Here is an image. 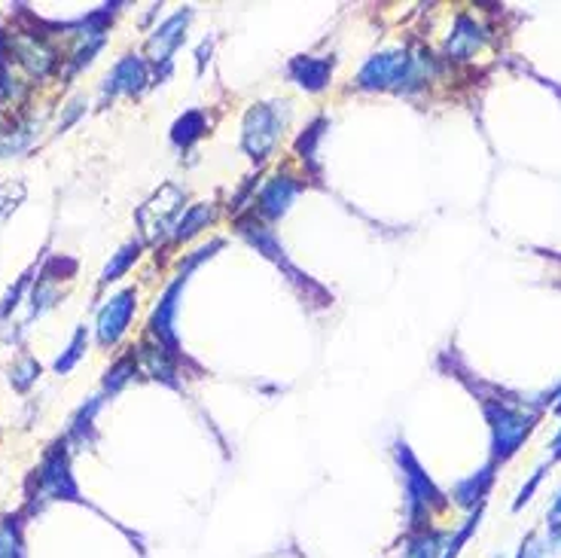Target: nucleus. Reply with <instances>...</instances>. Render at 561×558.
<instances>
[{
	"mask_svg": "<svg viewBox=\"0 0 561 558\" xmlns=\"http://www.w3.org/2000/svg\"><path fill=\"white\" fill-rule=\"evenodd\" d=\"M549 537H552V546L561 549V519H558V522H549Z\"/></svg>",
	"mask_w": 561,
	"mask_h": 558,
	"instance_id": "nucleus-29",
	"label": "nucleus"
},
{
	"mask_svg": "<svg viewBox=\"0 0 561 558\" xmlns=\"http://www.w3.org/2000/svg\"><path fill=\"white\" fill-rule=\"evenodd\" d=\"M147 82V64L140 62L138 55H125L120 64L113 68V73L107 77V86H104V95H135V91L144 89Z\"/></svg>",
	"mask_w": 561,
	"mask_h": 558,
	"instance_id": "nucleus-12",
	"label": "nucleus"
},
{
	"mask_svg": "<svg viewBox=\"0 0 561 558\" xmlns=\"http://www.w3.org/2000/svg\"><path fill=\"white\" fill-rule=\"evenodd\" d=\"M543 473H546V470H537V473H534V476L531 479H527V486L522 488V491H518V497H516V504H513V510H522V506L527 504V501H531V497H534V491H537V486H540V479H543Z\"/></svg>",
	"mask_w": 561,
	"mask_h": 558,
	"instance_id": "nucleus-27",
	"label": "nucleus"
},
{
	"mask_svg": "<svg viewBox=\"0 0 561 558\" xmlns=\"http://www.w3.org/2000/svg\"><path fill=\"white\" fill-rule=\"evenodd\" d=\"M37 376H40V363L34 361V357H24V361L13 370L10 379H13V385L19 388V390H28V385H31V381H34Z\"/></svg>",
	"mask_w": 561,
	"mask_h": 558,
	"instance_id": "nucleus-25",
	"label": "nucleus"
},
{
	"mask_svg": "<svg viewBox=\"0 0 561 558\" xmlns=\"http://www.w3.org/2000/svg\"><path fill=\"white\" fill-rule=\"evenodd\" d=\"M485 418L491 424V457L494 461H509L518 446L531 437L534 424H537V415L516 409V406H507L504 399L500 403H491L485 399Z\"/></svg>",
	"mask_w": 561,
	"mask_h": 558,
	"instance_id": "nucleus-3",
	"label": "nucleus"
},
{
	"mask_svg": "<svg viewBox=\"0 0 561 558\" xmlns=\"http://www.w3.org/2000/svg\"><path fill=\"white\" fill-rule=\"evenodd\" d=\"M290 77L299 82L305 91H321L333 77V62L330 58H314V55H296L290 62Z\"/></svg>",
	"mask_w": 561,
	"mask_h": 558,
	"instance_id": "nucleus-13",
	"label": "nucleus"
},
{
	"mask_svg": "<svg viewBox=\"0 0 561 558\" xmlns=\"http://www.w3.org/2000/svg\"><path fill=\"white\" fill-rule=\"evenodd\" d=\"M86 330H77V336H73V342H71V348H68V354H64V357H58V361H55V370L58 372H68L71 370V366L73 363H77L80 361V357H82V348H86Z\"/></svg>",
	"mask_w": 561,
	"mask_h": 558,
	"instance_id": "nucleus-26",
	"label": "nucleus"
},
{
	"mask_svg": "<svg viewBox=\"0 0 561 558\" xmlns=\"http://www.w3.org/2000/svg\"><path fill=\"white\" fill-rule=\"evenodd\" d=\"M205 113H198V111H189V113H183L178 122H174V129H171V140L178 147H189L192 140H198L205 135Z\"/></svg>",
	"mask_w": 561,
	"mask_h": 558,
	"instance_id": "nucleus-19",
	"label": "nucleus"
},
{
	"mask_svg": "<svg viewBox=\"0 0 561 558\" xmlns=\"http://www.w3.org/2000/svg\"><path fill=\"white\" fill-rule=\"evenodd\" d=\"M552 446H561V430L556 433V439H552Z\"/></svg>",
	"mask_w": 561,
	"mask_h": 558,
	"instance_id": "nucleus-32",
	"label": "nucleus"
},
{
	"mask_svg": "<svg viewBox=\"0 0 561 558\" xmlns=\"http://www.w3.org/2000/svg\"><path fill=\"white\" fill-rule=\"evenodd\" d=\"M40 488L46 491L49 497H58V501H80V488L71 476V464H68V452L64 446H53V452L46 455L44 467L37 473Z\"/></svg>",
	"mask_w": 561,
	"mask_h": 558,
	"instance_id": "nucleus-7",
	"label": "nucleus"
},
{
	"mask_svg": "<svg viewBox=\"0 0 561 558\" xmlns=\"http://www.w3.org/2000/svg\"><path fill=\"white\" fill-rule=\"evenodd\" d=\"M15 53H19V58L24 64H28V71L31 73H37V77H44V73L53 68V53H49V49L40 43L37 37H24V40H19V43H15Z\"/></svg>",
	"mask_w": 561,
	"mask_h": 558,
	"instance_id": "nucleus-16",
	"label": "nucleus"
},
{
	"mask_svg": "<svg viewBox=\"0 0 561 558\" xmlns=\"http://www.w3.org/2000/svg\"><path fill=\"white\" fill-rule=\"evenodd\" d=\"M192 19V10H183V13H174L162 28H156V34L150 37V55H153L156 64H165L171 68V53L183 43V31Z\"/></svg>",
	"mask_w": 561,
	"mask_h": 558,
	"instance_id": "nucleus-11",
	"label": "nucleus"
},
{
	"mask_svg": "<svg viewBox=\"0 0 561 558\" xmlns=\"http://www.w3.org/2000/svg\"><path fill=\"white\" fill-rule=\"evenodd\" d=\"M494 464H488V467H482L479 473H476V476H470V479H460L458 486H455V491H451V495H455V501L460 504V506H467V510H473L476 504L482 506V501H485V495H488V488H491V482H494Z\"/></svg>",
	"mask_w": 561,
	"mask_h": 558,
	"instance_id": "nucleus-15",
	"label": "nucleus"
},
{
	"mask_svg": "<svg viewBox=\"0 0 561 558\" xmlns=\"http://www.w3.org/2000/svg\"><path fill=\"white\" fill-rule=\"evenodd\" d=\"M138 293L135 290H122L120 296H113L111 303L102 308L98 314V342L102 345H116L122 339V332L129 330L131 314H135Z\"/></svg>",
	"mask_w": 561,
	"mask_h": 558,
	"instance_id": "nucleus-8",
	"label": "nucleus"
},
{
	"mask_svg": "<svg viewBox=\"0 0 561 558\" xmlns=\"http://www.w3.org/2000/svg\"><path fill=\"white\" fill-rule=\"evenodd\" d=\"M138 254H140V241H131V245H125L122 251L116 254L111 263H107V269L102 272V281H104V284H111V281L122 278V274L129 272V265L138 260Z\"/></svg>",
	"mask_w": 561,
	"mask_h": 558,
	"instance_id": "nucleus-21",
	"label": "nucleus"
},
{
	"mask_svg": "<svg viewBox=\"0 0 561 558\" xmlns=\"http://www.w3.org/2000/svg\"><path fill=\"white\" fill-rule=\"evenodd\" d=\"M433 62L430 55L427 58H412L403 49H397V53H382L370 58V62L363 64V71H360L357 77V86L360 89H400V91H409V89H418L424 86L427 80L433 77Z\"/></svg>",
	"mask_w": 561,
	"mask_h": 558,
	"instance_id": "nucleus-1",
	"label": "nucleus"
},
{
	"mask_svg": "<svg viewBox=\"0 0 561 558\" xmlns=\"http://www.w3.org/2000/svg\"><path fill=\"white\" fill-rule=\"evenodd\" d=\"M144 357H147V363H150V372H153V379H162L165 385H171V388H178V370H174V357L165 351L162 345H156V348H144Z\"/></svg>",
	"mask_w": 561,
	"mask_h": 558,
	"instance_id": "nucleus-20",
	"label": "nucleus"
},
{
	"mask_svg": "<svg viewBox=\"0 0 561 558\" xmlns=\"http://www.w3.org/2000/svg\"><path fill=\"white\" fill-rule=\"evenodd\" d=\"M556 412H561V394H558V403H556Z\"/></svg>",
	"mask_w": 561,
	"mask_h": 558,
	"instance_id": "nucleus-33",
	"label": "nucleus"
},
{
	"mask_svg": "<svg viewBox=\"0 0 561 558\" xmlns=\"http://www.w3.org/2000/svg\"><path fill=\"white\" fill-rule=\"evenodd\" d=\"M131 376H135V354H129V357H122V361H116L111 370H107V379H104V388L111 390H120L125 381H129Z\"/></svg>",
	"mask_w": 561,
	"mask_h": 558,
	"instance_id": "nucleus-23",
	"label": "nucleus"
},
{
	"mask_svg": "<svg viewBox=\"0 0 561 558\" xmlns=\"http://www.w3.org/2000/svg\"><path fill=\"white\" fill-rule=\"evenodd\" d=\"M482 28L476 24L470 15H458V22H455V31H451V37H449V43H446V53L449 58H470L476 49L482 46Z\"/></svg>",
	"mask_w": 561,
	"mask_h": 558,
	"instance_id": "nucleus-14",
	"label": "nucleus"
},
{
	"mask_svg": "<svg viewBox=\"0 0 561 558\" xmlns=\"http://www.w3.org/2000/svg\"><path fill=\"white\" fill-rule=\"evenodd\" d=\"M183 189L169 183V187L159 189L156 198H150V202L138 211V220L144 223L147 236L150 238H159L165 229H174V216L183 211Z\"/></svg>",
	"mask_w": 561,
	"mask_h": 558,
	"instance_id": "nucleus-6",
	"label": "nucleus"
},
{
	"mask_svg": "<svg viewBox=\"0 0 561 558\" xmlns=\"http://www.w3.org/2000/svg\"><path fill=\"white\" fill-rule=\"evenodd\" d=\"M299 193H303V183L287 178V174H278V178H272L263 187V193H259V214H263L266 220H278V216L290 211L293 198Z\"/></svg>",
	"mask_w": 561,
	"mask_h": 558,
	"instance_id": "nucleus-10",
	"label": "nucleus"
},
{
	"mask_svg": "<svg viewBox=\"0 0 561 558\" xmlns=\"http://www.w3.org/2000/svg\"><path fill=\"white\" fill-rule=\"evenodd\" d=\"M24 284H28V274H22V278H19V284H15V287L10 290V293H6L4 305H0V314H6V312H10V308H15V305H19V296H22Z\"/></svg>",
	"mask_w": 561,
	"mask_h": 558,
	"instance_id": "nucleus-28",
	"label": "nucleus"
},
{
	"mask_svg": "<svg viewBox=\"0 0 561 558\" xmlns=\"http://www.w3.org/2000/svg\"><path fill=\"white\" fill-rule=\"evenodd\" d=\"M446 546H442V534L437 531H418L406 540L403 558H442Z\"/></svg>",
	"mask_w": 561,
	"mask_h": 558,
	"instance_id": "nucleus-18",
	"label": "nucleus"
},
{
	"mask_svg": "<svg viewBox=\"0 0 561 558\" xmlns=\"http://www.w3.org/2000/svg\"><path fill=\"white\" fill-rule=\"evenodd\" d=\"M558 519H561V491H558L556 504H552V513H549V522H558Z\"/></svg>",
	"mask_w": 561,
	"mask_h": 558,
	"instance_id": "nucleus-30",
	"label": "nucleus"
},
{
	"mask_svg": "<svg viewBox=\"0 0 561 558\" xmlns=\"http://www.w3.org/2000/svg\"><path fill=\"white\" fill-rule=\"evenodd\" d=\"M284 122L287 120H281L278 104L250 107L247 116H245V135H241V144H245L250 159L263 162L266 156L272 153L275 144H278V135H281Z\"/></svg>",
	"mask_w": 561,
	"mask_h": 558,
	"instance_id": "nucleus-5",
	"label": "nucleus"
},
{
	"mask_svg": "<svg viewBox=\"0 0 561 558\" xmlns=\"http://www.w3.org/2000/svg\"><path fill=\"white\" fill-rule=\"evenodd\" d=\"M479 519H482V506H476V513L464 522V528H458V534L449 540V546H446V553H442V558H458V553L464 549V544L473 537V531L479 528Z\"/></svg>",
	"mask_w": 561,
	"mask_h": 558,
	"instance_id": "nucleus-24",
	"label": "nucleus"
},
{
	"mask_svg": "<svg viewBox=\"0 0 561 558\" xmlns=\"http://www.w3.org/2000/svg\"><path fill=\"white\" fill-rule=\"evenodd\" d=\"M0 558H24L22 534H19L15 519H6L0 524Z\"/></svg>",
	"mask_w": 561,
	"mask_h": 558,
	"instance_id": "nucleus-22",
	"label": "nucleus"
},
{
	"mask_svg": "<svg viewBox=\"0 0 561 558\" xmlns=\"http://www.w3.org/2000/svg\"><path fill=\"white\" fill-rule=\"evenodd\" d=\"M397 461H400V467H403V479H406L409 522H412V528H418L427 515V510H430V506H442L446 504V497L440 495L437 486L430 482V476L421 470V464H418V457L409 452L406 443H397Z\"/></svg>",
	"mask_w": 561,
	"mask_h": 558,
	"instance_id": "nucleus-4",
	"label": "nucleus"
},
{
	"mask_svg": "<svg viewBox=\"0 0 561 558\" xmlns=\"http://www.w3.org/2000/svg\"><path fill=\"white\" fill-rule=\"evenodd\" d=\"M238 226H241V236H247L250 241H254V245H256L266 256H269V260H275L278 265H284V272L290 274L293 284H299L303 290L312 287V284H308L305 274H303V272H296V269H293V265L287 263V254H284V247L278 245V238H275V232H272L269 226H263V223H259L256 216H247V220H241ZM312 290H317V287H312Z\"/></svg>",
	"mask_w": 561,
	"mask_h": 558,
	"instance_id": "nucleus-9",
	"label": "nucleus"
},
{
	"mask_svg": "<svg viewBox=\"0 0 561 558\" xmlns=\"http://www.w3.org/2000/svg\"><path fill=\"white\" fill-rule=\"evenodd\" d=\"M214 220V207L211 205H192L187 214L174 223V241H187L196 236L198 229L208 226Z\"/></svg>",
	"mask_w": 561,
	"mask_h": 558,
	"instance_id": "nucleus-17",
	"label": "nucleus"
},
{
	"mask_svg": "<svg viewBox=\"0 0 561 558\" xmlns=\"http://www.w3.org/2000/svg\"><path fill=\"white\" fill-rule=\"evenodd\" d=\"M205 55H211V43H202V49H198V68H205Z\"/></svg>",
	"mask_w": 561,
	"mask_h": 558,
	"instance_id": "nucleus-31",
	"label": "nucleus"
},
{
	"mask_svg": "<svg viewBox=\"0 0 561 558\" xmlns=\"http://www.w3.org/2000/svg\"><path fill=\"white\" fill-rule=\"evenodd\" d=\"M223 247V241H211L208 247H198L196 254L189 256L187 263L180 265V272H178V278L171 281L169 290H165V296L159 299V305H156V312H153V318H150V332L156 336V342L165 348L171 357H178L180 354V345H178V332H174V314H178V299H180V290L187 287V281H189V274L198 269V263H205V260H211V256L220 251Z\"/></svg>",
	"mask_w": 561,
	"mask_h": 558,
	"instance_id": "nucleus-2",
	"label": "nucleus"
}]
</instances>
